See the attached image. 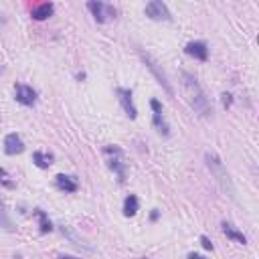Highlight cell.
Segmentation results:
<instances>
[{
    "mask_svg": "<svg viewBox=\"0 0 259 259\" xmlns=\"http://www.w3.org/2000/svg\"><path fill=\"white\" fill-rule=\"evenodd\" d=\"M182 85H184V91L188 95V103L194 112L203 118H209L213 116V105H211V99L207 97V93L203 91L201 83L197 81V77L190 75V73H182Z\"/></svg>",
    "mask_w": 259,
    "mask_h": 259,
    "instance_id": "cell-1",
    "label": "cell"
},
{
    "mask_svg": "<svg viewBox=\"0 0 259 259\" xmlns=\"http://www.w3.org/2000/svg\"><path fill=\"white\" fill-rule=\"evenodd\" d=\"M205 162H207V168L211 170L213 178L217 180V184L229 194V197H235V186H233V180L227 172V166L223 164V160L215 154V152H207L205 154Z\"/></svg>",
    "mask_w": 259,
    "mask_h": 259,
    "instance_id": "cell-2",
    "label": "cell"
},
{
    "mask_svg": "<svg viewBox=\"0 0 259 259\" xmlns=\"http://www.w3.org/2000/svg\"><path fill=\"white\" fill-rule=\"evenodd\" d=\"M105 154L110 156V160H107V164H110V168L116 172V176L120 182L126 180V164H124V152L118 148V146H107L105 148Z\"/></svg>",
    "mask_w": 259,
    "mask_h": 259,
    "instance_id": "cell-3",
    "label": "cell"
},
{
    "mask_svg": "<svg viewBox=\"0 0 259 259\" xmlns=\"http://www.w3.org/2000/svg\"><path fill=\"white\" fill-rule=\"evenodd\" d=\"M140 57H142V61L146 63V67L150 69V71H152L154 73V77L158 79V83L162 85V87H164V91L170 95V97H174V89H172V85H170V81H168V77H166V73L158 67V63L152 59V57H150L148 53H144V51H140Z\"/></svg>",
    "mask_w": 259,
    "mask_h": 259,
    "instance_id": "cell-4",
    "label": "cell"
},
{
    "mask_svg": "<svg viewBox=\"0 0 259 259\" xmlns=\"http://www.w3.org/2000/svg\"><path fill=\"white\" fill-rule=\"evenodd\" d=\"M144 12H146L148 18H152V20H170L172 18L168 6L164 2H160V0H152V2H148Z\"/></svg>",
    "mask_w": 259,
    "mask_h": 259,
    "instance_id": "cell-5",
    "label": "cell"
},
{
    "mask_svg": "<svg viewBox=\"0 0 259 259\" xmlns=\"http://www.w3.org/2000/svg\"><path fill=\"white\" fill-rule=\"evenodd\" d=\"M150 107H152V120H154L156 130H158L162 136H168V134H170V128H168V122H166V118H164V114H162L160 101H158V99H152V101H150Z\"/></svg>",
    "mask_w": 259,
    "mask_h": 259,
    "instance_id": "cell-6",
    "label": "cell"
},
{
    "mask_svg": "<svg viewBox=\"0 0 259 259\" xmlns=\"http://www.w3.org/2000/svg\"><path fill=\"white\" fill-rule=\"evenodd\" d=\"M116 93H118V99H120V103H122V107H124V112L128 114V118L136 120V118H138V110H136V105H134L132 91H130V89H124V87H118Z\"/></svg>",
    "mask_w": 259,
    "mask_h": 259,
    "instance_id": "cell-7",
    "label": "cell"
},
{
    "mask_svg": "<svg viewBox=\"0 0 259 259\" xmlns=\"http://www.w3.org/2000/svg\"><path fill=\"white\" fill-rule=\"evenodd\" d=\"M87 8L91 10V14H93V18L97 20V23H105L107 18L116 14V10L110 4H103V2H99V0H91V2H87Z\"/></svg>",
    "mask_w": 259,
    "mask_h": 259,
    "instance_id": "cell-8",
    "label": "cell"
},
{
    "mask_svg": "<svg viewBox=\"0 0 259 259\" xmlns=\"http://www.w3.org/2000/svg\"><path fill=\"white\" fill-rule=\"evenodd\" d=\"M14 95H16V101L23 105H35V101H37V91L25 83L14 85Z\"/></svg>",
    "mask_w": 259,
    "mask_h": 259,
    "instance_id": "cell-9",
    "label": "cell"
},
{
    "mask_svg": "<svg viewBox=\"0 0 259 259\" xmlns=\"http://www.w3.org/2000/svg\"><path fill=\"white\" fill-rule=\"evenodd\" d=\"M4 152L8 156H16L20 152H25V142L20 140V136H16V134H8L4 138Z\"/></svg>",
    "mask_w": 259,
    "mask_h": 259,
    "instance_id": "cell-10",
    "label": "cell"
},
{
    "mask_svg": "<svg viewBox=\"0 0 259 259\" xmlns=\"http://www.w3.org/2000/svg\"><path fill=\"white\" fill-rule=\"evenodd\" d=\"M184 51H186L188 57H194V59H199V61H207V57H209L207 43H203V41H192V43H188Z\"/></svg>",
    "mask_w": 259,
    "mask_h": 259,
    "instance_id": "cell-11",
    "label": "cell"
},
{
    "mask_svg": "<svg viewBox=\"0 0 259 259\" xmlns=\"http://www.w3.org/2000/svg\"><path fill=\"white\" fill-rule=\"evenodd\" d=\"M140 209V201L136 194H128V197L124 199V215L126 217H134V215L138 213Z\"/></svg>",
    "mask_w": 259,
    "mask_h": 259,
    "instance_id": "cell-12",
    "label": "cell"
},
{
    "mask_svg": "<svg viewBox=\"0 0 259 259\" xmlns=\"http://www.w3.org/2000/svg\"><path fill=\"white\" fill-rule=\"evenodd\" d=\"M57 186L61 190H65V192H77V188H79L77 180L71 178V176H67V174H59L57 176Z\"/></svg>",
    "mask_w": 259,
    "mask_h": 259,
    "instance_id": "cell-13",
    "label": "cell"
},
{
    "mask_svg": "<svg viewBox=\"0 0 259 259\" xmlns=\"http://www.w3.org/2000/svg\"><path fill=\"white\" fill-rule=\"evenodd\" d=\"M53 10H55V6H53L51 2H45V4L35 6L33 12H31V16H33L35 20H45V18H49V16L53 14Z\"/></svg>",
    "mask_w": 259,
    "mask_h": 259,
    "instance_id": "cell-14",
    "label": "cell"
},
{
    "mask_svg": "<svg viewBox=\"0 0 259 259\" xmlns=\"http://www.w3.org/2000/svg\"><path fill=\"white\" fill-rule=\"evenodd\" d=\"M223 231H225V235L229 237V239H233V241H237V243H241V245L247 243V237H245L241 231H237L231 223H223Z\"/></svg>",
    "mask_w": 259,
    "mask_h": 259,
    "instance_id": "cell-15",
    "label": "cell"
},
{
    "mask_svg": "<svg viewBox=\"0 0 259 259\" xmlns=\"http://www.w3.org/2000/svg\"><path fill=\"white\" fill-rule=\"evenodd\" d=\"M0 227H2L4 231H14V223L10 219V215H8L6 205H4L2 199H0Z\"/></svg>",
    "mask_w": 259,
    "mask_h": 259,
    "instance_id": "cell-16",
    "label": "cell"
},
{
    "mask_svg": "<svg viewBox=\"0 0 259 259\" xmlns=\"http://www.w3.org/2000/svg\"><path fill=\"white\" fill-rule=\"evenodd\" d=\"M33 213H35V217L39 219V227H41V233H49V231H53V225H51V221H49V217H47V213H45V211H41V209H35Z\"/></svg>",
    "mask_w": 259,
    "mask_h": 259,
    "instance_id": "cell-17",
    "label": "cell"
},
{
    "mask_svg": "<svg viewBox=\"0 0 259 259\" xmlns=\"http://www.w3.org/2000/svg\"><path fill=\"white\" fill-rule=\"evenodd\" d=\"M33 162L39 168H49L53 164V154H45V152H35L33 154Z\"/></svg>",
    "mask_w": 259,
    "mask_h": 259,
    "instance_id": "cell-18",
    "label": "cell"
},
{
    "mask_svg": "<svg viewBox=\"0 0 259 259\" xmlns=\"http://www.w3.org/2000/svg\"><path fill=\"white\" fill-rule=\"evenodd\" d=\"M0 184L6 186V188H14V186H16L14 180H10V174H8L4 168H0Z\"/></svg>",
    "mask_w": 259,
    "mask_h": 259,
    "instance_id": "cell-19",
    "label": "cell"
},
{
    "mask_svg": "<svg viewBox=\"0 0 259 259\" xmlns=\"http://www.w3.org/2000/svg\"><path fill=\"white\" fill-rule=\"evenodd\" d=\"M63 235H67V237H69V239H71V241H73V243H75L77 247H85V249H91V247H89L87 243H83L81 239H77V237H75V233H71V231H69L67 227H63Z\"/></svg>",
    "mask_w": 259,
    "mask_h": 259,
    "instance_id": "cell-20",
    "label": "cell"
},
{
    "mask_svg": "<svg viewBox=\"0 0 259 259\" xmlns=\"http://www.w3.org/2000/svg\"><path fill=\"white\" fill-rule=\"evenodd\" d=\"M201 245H203L207 251H213V243H211V239H209L207 235H203V237H201Z\"/></svg>",
    "mask_w": 259,
    "mask_h": 259,
    "instance_id": "cell-21",
    "label": "cell"
},
{
    "mask_svg": "<svg viewBox=\"0 0 259 259\" xmlns=\"http://www.w3.org/2000/svg\"><path fill=\"white\" fill-rule=\"evenodd\" d=\"M231 101H233V99H231V95H229V93H223V105H225V107H229V105H231Z\"/></svg>",
    "mask_w": 259,
    "mask_h": 259,
    "instance_id": "cell-22",
    "label": "cell"
},
{
    "mask_svg": "<svg viewBox=\"0 0 259 259\" xmlns=\"http://www.w3.org/2000/svg\"><path fill=\"white\" fill-rule=\"evenodd\" d=\"M188 259H205V257L199 255V253H188Z\"/></svg>",
    "mask_w": 259,
    "mask_h": 259,
    "instance_id": "cell-23",
    "label": "cell"
},
{
    "mask_svg": "<svg viewBox=\"0 0 259 259\" xmlns=\"http://www.w3.org/2000/svg\"><path fill=\"white\" fill-rule=\"evenodd\" d=\"M59 259H79V257H69V255H59Z\"/></svg>",
    "mask_w": 259,
    "mask_h": 259,
    "instance_id": "cell-24",
    "label": "cell"
}]
</instances>
